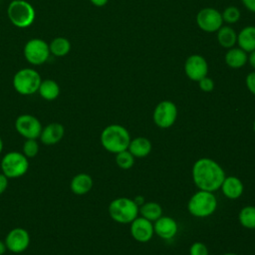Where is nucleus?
Segmentation results:
<instances>
[{
  "label": "nucleus",
  "instance_id": "f257e3e1",
  "mask_svg": "<svg viewBox=\"0 0 255 255\" xmlns=\"http://www.w3.org/2000/svg\"><path fill=\"white\" fill-rule=\"evenodd\" d=\"M191 172L194 184L200 190L211 192L220 188L225 178V172L219 163L208 157H202L196 160Z\"/></svg>",
  "mask_w": 255,
  "mask_h": 255
},
{
  "label": "nucleus",
  "instance_id": "f03ea898",
  "mask_svg": "<svg viewBox=\"0 0 255 255\" xmlns=\"http://www.w3.org/2000/svg\"><path fill=\"white\" fill-rule=\"evenodd\" d=\"M130 139L128 130L118 124L107 126L100 135L102 146L112 153H118L128 149Z\"/></svg>",
  "mask_w": 255,
  "mask_h": 255
},
{
  "label": "nucleus",
  "instance_id": "7ed1b4c3",
  "mask_svg": "<svg viewBox=\"0 0 255 255\" xmlns=\"http://www.w3.org/2000/svg\"><path fill=\"white\" fill-rule=\"evenodd\" d=\"M109 214L111 218L122 224L131 223L139 213V206L133 199L128 197H119L109 204Z\"/></svg>",
  "mask_w": 255,
  "mask_h": 255
},
{
  "label": "nucleus",
  "instance_id": "20e7f679",
  "mask_svg": "<svg viewBox=\"0 0 255 255\" xmlns=\"http://www.w3.org/2000/svg\"><path fill=\"white\" fill-rule=\"evenodd\" d=\"M217 207V199L211 191L198 190L189 199L187 209L195 217H208L214 213Z\"/></svg>",
  "mask_w": 255,
  "mask_h": 255
},
{
  "label": "nucleus",
  "instance_id": "39448f33",
  "mask_svg": "<svg viewBox=\"0 0 255 255\" xmlns=\"http://www.w3.org/2000/svg\"><path fill=\"white\" fill-rule=\"evenodd\" d=\"M7 15L11 23L18 28H27L35 20L36 12L34 7L26 0H13L10 2Z\"/></svg>",
  "mask_w": 255,
  "mask_h": 255
},
{
  "label": "nucleus",
  "instance_id": "423d86ee",
  "mask_svg": "<svg viewBox=\"0 0 255 255\" xmlns=\"http://www.w3.org/2000/svg\"><path fill=\"white\" fill-rule=\"evenodd\" d=\"M42 82L40 74L31 68H24L16 72L13 77L14 90L23 96H30L38 93L40 84Z\"/></svg>",
  "mask_w": 255,
  "mask_h": 255
},
{
  "label": "nucleus",
  "instance_id": "0eeeda50",
  "mask_svg": "<svg viewBox=\"0 0 255 255\" xmlns=\"http://www.w3.org/2000/svg\"><path fill=\"white\" fill-rule=\"evenodd\" d=\"M29 158L21 151H9L5 153L0 162V168L9 179L23 176L29 169Z\"/></svg>",
  "mask_w": 255,
  "mask_h": 255
},
{
  "label": "nucleus",
  "instance_id": "6e6552de",
  "mask_svg": "<svg viewBox=\"0 0 255 255\" xmlns=\"http://www.w3.org/2000/svg\"><path fill=\"white\" fill-rule=\"evenodd\" d=\"M49 44L43 39H30L24 47V57L28 63L39 66L44 64L50 56Z\"/></svg>",
  "mask_w": 255,
  "mask_h": 255
},
{
  "label": "nucleus",
  "instance_id": "1a4fd4ad",
  "mask_svg": "<svg viewBox=\"0 0 255 255\" xmlns=\"http://www.w3.org/2000/svg\"><path fill=\"white\" fill-rule=\"evenodd\" d=\"M176 118L177 108L174 103L168 100L158 103L152 115L154 124L160 128H170L175 123Z\"/></svg>",
  "mask_w": 255,
  "mask_h": 255
},
{
  "label": "nucleus",
  "instance_id": "9d476101",
  "mask_svg": "<svg viewBox=\"0 0 255 255\" xmlns=\"http://www.w3.org/2000/svg\"><path fill=\"white\" fill-rule=\"evenodd\" d=\"M16 131L26 139H37L42 131L41 122L32 115H20L15 121Z\"/></svg>",
  "mask_w": 255,
  "mask_h": 255
},
{
  "label": "nucleus",
  "instance_id": "9b49d317",
  "mask_svg": "<svg viewBox=\"0 0 255 255\" xmlns=\"http://www.w3.org/2000/svg\"><path fill=\"white\" fill-rule=\"evenodd\" d=\"M197 26L206 33L217 32L223 24L221 13L211 7L201 9L196 15Z\"/></svg>",
  "mask_w": 255,
  "mask_h": 255
},
{
  "label": "nucleus",
  "instance_id": "f8f14e48",
  "mask_svg": "<svg viewBox=\"0 0 255 255\" xmlns=\"http://www.w3.org/2000/svg\"><path fill=\"white\" fill-rule=\"evenodd\" d=\"M30 241L31 238L28 231L22 227L11 229L4 240L7 250L16 254L24 252L29 247Z\"/></svg>",
  "mask_w": 255,
  "mask_h": 255
},
{
  "label": "nucleus",
  "instance_id": "ddd939ff",
  "mask_svg": "<svg viewBox=\"0 0 255 255\" xmlns=\"http://www.w3.org/2000/svg\"><path fill=\"white\" fill-rule=\"evenodd\" d=\"M184 72L191 81L198 82L208 73V64L201 55H191L184 63Z\"/></svg>",
  "mask_w": 255,
  "mask_h": 255
},
{
  "label": "nucleus",
  "instance_id": "4468645a",
  "mask_svg": "<svg viewBox=\"0 0 255 255\" xmlns=\"http://www.w3.org/2000/svg\"><path fill=\"white\" fill-rule=\"evenodd\" d=\"M130 234L134 240L141 243H145L149 241L154 234L153 224L151 221L141 216H137L130 223Z\"/></svg>",
  "mask_w": 255,
  "mask_h": 255
},
{
  "label": "nucleus",
  "instance_id": "2eb2a0df",
  "mask_svg": "<svg viewBox=\"0 0 255 255\" xmlns=\"http://www.w3.org/2000/svg\"><path fill=\"white\" fill-rule=\"evenodd\" d=\"M153 229L154 233L158 237L164 240H168L176 235L178 231V225L173 218L169 216H160L157 220L154 221Z\"/></svg>",
  "mask_w": 255,
  "mask_h": 255
},
{
  "label": "nucleus",
  "instance_id": "dca6fc26",
  "mask_svg": "<svg viewBox=\"0 0 255 255\" xmlns=\"http://www.w3.org/2000/svg\"><path fill=\"white\" fill-rule=\"evenodd\" d=\"M65 134V128L60 123H51L42 128L39 136L42 143L53 145L62 140Z\"/></svg>",
  "mask_w": 255,
  "mask_h": 255
},
{
  "label": "nucleus",
  "instance_id": "f3484780",
  "mask_svg": "<svg viewBox=\"0 0 255 255\" xmlns=\"http://www.w3.org/2000/svg\"><path fill=\"white\" fill-rule=\"evenodd\" d=\"M220 188L222 193L229 199L239 198L244 191L243 182L238 177L232 175L225 176Z\"/></svg>",
  "mask_w": 255,
  "mask_h": 255
},
{
  "label": "nucleus",
  "instance_id": "a211bd4d",
  "mask_svg": "<svg viewBox=\"0 0 255 255\" xmlns=\"http://www.w3.org/2000/svg\"><path fill=\"white\" fill-rule=\"evenodd\" d=\"M93 178L88 173H78L76 174L70 183V188L72 192L76 195H84L88 193L93 187Z\"/></svg>",
  "mask_w": 255,
  "mask_h": 255
},
{
  "label": "nucleus",
  "instance_id": "6ab92c4d",
  "mask_svg": "<svg viewBox=\"0 0 255 255\" xmlns=\"http://www.w3.org/2000/svg\"><path fill=\"white\" fill-rule=\"evenodd\" d=\"M237 44L246 53L255 50V26H246L237 34Z\"/></svg>",
  "mask_w": 255,
  "mask_h": 255
},
{
  "label": "nucleus",
  "instance_id": "aec40b11",
  "mask_svg": "<svg viewBox=\"0 0 255 255\" xmlns=\"http://www.w3.org/2000/svg\"><path fill=\"white\" fill-rule=\"evenodd\" d=\"M128 150L134 157H145L151 151V142L148 138L143 136H138L130 139Z\"/></svg>",
  "mask_w": 255,
  "mask_h": 255
},
{
  "label": "nucleus",
  "instance_id": "412c9836",
  "mask_svg": "<svg viewBox=\"0 0 255 255\" xmlns=\"http://www.w3.org/2000/svg\"><path fill=\"white\" fill-rule=\"evenodd\" d=\"M248 55L245 51L238 48H230L225 54L224 60L228 67L232 69L242 68L247 63Z\"/></svg>",
  "mask_w": 255,
  "mask_h": 255
},
{
  "label": "nucleus",
  "instance_id": "4be33fe9",
  "mask_svg": "<svg viewBox=\"0 0 255 255\" xmlns=\"http://www.w3.org/2000/svg\"><path fill=\"white\" fill-rule=\"evenodd\" d=\"M38 93L42 99L46 101H54L60 95V87L58 83L52 79L42 80Z\"/></svg>",
  "mask_w": 255,
  "mask_h": 255
},
{
  "label": "nucleus",
  "instance_id": "5701e85b",
  "mask_svg": "<svg viewBox=\"0 0 255 255\" xmlns=\"http://www.w3.org/2000/svg\"><path fill=\"white\" fill-rule=\"evenodd\" d=\"M217 41L225 49H230L237 43V34L230 26H222L217 32Z\"/></svg>",
  "mask_w": 255,
  "mask_h": 255
},
{
  "label": "nucleus",
  "instance_id": "b1692460",
  "mask_svg": "<svg viewBox=\"0 0 255 255\" xmlns=\"http://www.w3.org/2000/svg\"><path fill=\"white\" fill-rule=\"evenodd\" d=\"M139 213L141 217L152 222L162 216V208L157 202H144L139 206Z\"/></svg>",
  "mask_w": 255,
  "mask_h": 255
},
{
  "label": "nucleus",
  "instance_id": "393cba45",
  "mask_svg": "<svg viewBox=\"0 0 255 255\" xmlns=\"http://www.w3.org/2000/svg\"><path fill=\"white\" fill-rule=\"evenodd\" d=\"M50 53L56 57H64L71 50V43L65 37L54 38L49 44Z\"/></svg>",
  "mask_w": 255,
  "mask_h": 255
},
{
  "label": "nucleus",
  "instance_id": "a878e982",
  "mask_svg": "<svg viewBox=\"0 0 255 255\" xmlns=\"http://www.w3.org/2000/svg\"><path fill=\"white\" fill-rule=\"evenodd\" d=\"M240 224L247 229H255V206L243 207L238 215Z\"/></svg>",
  "mask_w": 255,
  "mask_h": 255
},
{
  "label": "nucleus",
  "instance_id": "bb28decb",
  "mask_svg": "<svg viewBox=\"0 0 255 255\" xmlns=\"http://www.w3.org/2000/svg\"><path fill=\"white\" fill-rule=\"evenodd\" d=\"M116 163L122 169H128L134 163V156L128 150H123L116 153Z\"/></svg>",
  "mask_w": 255,
  "mask_h": 255
},
{
  "label": "nucleus",
  "instance_id": "cd10ccee",
  "mask_svg": "<svg viewBox=\"0 0 255 255\" xmlns=\"http://www.w3.org/2000/svg\"><path fill=\"white\" fill-rule=\"evenodd\" d=\"M40 150L39 143L37 139H26L22 145V153L27 158H33L35 157Z\"/></svg>",
  "mask_w": 255,
  "mask_h": 255
},
{
  "label": "nucleus",
  "instance_id": "c85d7f7f",
  "mask_svg": "<svg viewBox=\"0 0 255 255\" xmlns=\"http://www.w3.org/2000/svg\"><path fill=\"white\" fill-rule=\"evenodd\" d=\"M221 15H222L223 22H226L228 24H234L240 19L241 13L236 6H228L224 9Z\"/></svg>",
  "mask_w": 255,
  "mask_h": 255
},
{
  "label": "nucleus",
  "instance_id": "c756f323",
  "mask_svg": "<svg viewBox=\"0 0 255 255\" xmlns=\"http://www.w3.org/2000/svg\"><path fill=\"white\" fill-rule=\"evenodd\" d=\"M189 255H208V249L202 242H194L189 248Z\"/></svg>",
  "mask_w": 255,
  "mask_h": 255
},
{
  "label": "nucleus",
  "instance_id": "7c9ffc66",
  "mask_svg": "<svg viewBox=\"0 0 255 255\" xmlns=\"http://www.w3.org/2000/svg\"><path fill=\"white\" fill-rule=\"evenodd\" d=\"M198 86L202 92L209 93V92L213 91V89H214V82L211 78H208L206 76L203 79H201L200 81H198Z\"/></svg>",
  "mask_w": 255,
  "mask_h": 255
},
{
  "label": "nucleus",
  "instance_id": "2f4dec72",
  "mask_svg": "<svg viewBox=\"0 0 255 255\" xmlns=\"http://www.w3.org/2000/svg\"><path fill=\"white\" fill-rule=\"evenodd\" d=\"M245 82H246V87L249 90V92L255 96V71L251 72L247 75Z\"/></svg>",
  "mask_w": 255,
  "mask_h": 255
},
{
  "label": "nucleus",
  "instance_id": "473e14b6",
  "mask_svg": "<svg viewBox=\"0 0 255 255\" xmlns=\"http://www.w3.org/2000/svg\"><path fill=\"white\" fill-rule=\"evenodd\" d=\"M8 183H9V178L4 173H0V195L6 191L8 187Z\"/></svg>",
  "mask_w": 255,
  "mask_h": 255
},
{
  "label": "nucleus",
  "instance_id": "72a5a7b5",
  "mask_svg": "<svg viewBox=\"0 0 255 255\" xmlns=\"http://www.w3.org/2000/svg\"><path fill=\"white\" fill-rule=\"evenodd\" d=\"M241 1L248 11L255 13V0H241Z\"/></svg>",
  "mask_w": 255,
  "mask_h": 255
},
{
  "label": "nucleus",
  "instance_id": "f704fd0d",
  "mask_svg": "<svg viewBox=\"0 0 255 255\" xmlns=\"http://www.w3.org/2000/svg\"><path fill=\"white\" fill-rule=\"evenodd\" d=\"M247 62L249 63V65L255 70V50L250 52V54L248 55V59Z\"/></svg>",
  "mask_w": 255,
  "mask_h": 255
},
{
  "label": "nucleus",
  "instance_id": "c9c22d12",
  "mask_svg": "<svg viewBox=\"0 0 255 255\" xmlns=\"http://www.w3.org/2000/svg\"><path fill=\"white\" fill-rule=\"evenodd\" d=\"M90 2L92 4H94L95 6L103 7V6H105L109 2V0H90Z\"/></svg>",
  "mask_w": 255,
  "mask_h": 255
},
{
  "label": "nucleus",
  "instance_id": "e433bc0d",
  "mask_svg": "<svg viewBox=\"0 0 255 255\" xmlns=\"http://www.w3.org/2000/svg\"><path fill=\"white\" fill-rule=\"evenodd\" d=\"M133 201L138 205V206H140V205H142L145 201H144V197L142 196V195H137V196H135L134 198H133Z\"/></svg>",
  "mask_w": 255,
  "mask_h": 255
},
{
  "label": "nucleus",
  "instance_id": "4c0bfd02",
  "mask_svg": "<svg viewBox=\"0 0 255 255\" xmlns=\"http://www.w3.org/2000/svg\"><path fill=\"white\" fill-rule=\"evenodd\" d=\"M7 251V247L4 241L0 240V255H3Z\"/></svg>",
  "mask_w": 255,
  "mask_h": 255
},
{
  "label": "nucleus",
  "instance_id": "58836bf2",
  "mask_svg": "<svg viewBox=\"0 0 255 255\" xmlns=\"http://www.w3.org/2000/svg\"><path fill=\"white\" fill-rule=\"evenodd\" d=\"M3 147H4V143H3V140H2V138H1V136H0V153H1L2 150H3Z\"/></svg>",
  "mask_w": 255,
  "mask_h": 255
},
{
  "label": "nucleus",
  "instance_id": "ea45409f",
  "mask_svg": "<svg viewBox=\"0 0 255 255\" xmlns=\"http://www.w3.org/2000/svg\"><path fill=\"white\" fill-rule=\"evenodd\" d=\"M223 255H238V254H235V253H231V252H229V253H225V254H223Z\"/></svg>",
  "mask_w": 255,
  "mask_h": 255
},
{
  "label": "nucleus",
  "instance_id": "a19ab883",
  "mask_svg": "<svg viewBox=\"0 0 255 255\" xmlns=\"http://www.w3.org/2000/svg\"><path fill=\"white\" fill-rule=\"evenodd\" d=\"M253 129H254V131H255V120H254V122H253Z\"/></svg>",
  "mask_w": 255,
  "mask_h": 255
}]
</instances>
